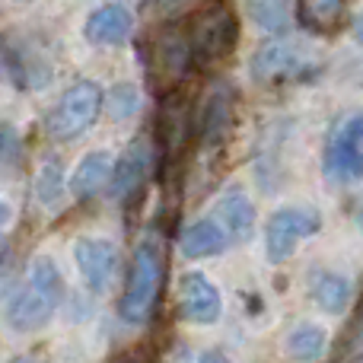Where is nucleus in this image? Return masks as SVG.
Masks as SVG:
<instances>
[{"label": "nucleus", "mask_w": 363, "mask_h": 363, "mask_svg": "<svg viewBox=\"0 0 363 363\" xmlns=\"http://www.w3.org/2000/svg\"><path fill=\"white\" fill-rule=\"evenodd\" d=\"M160 10H179V6H185L188 0H157Z\"/></svg>", "instance_id": "bb28decb"}, {"label": "nucleus", "mask_w": 363, "mask_h": 363, "mask_svg": "<svg viewBox=\"0 0 363 363\" xmlns=\"http://www.w3.org/2000/svg\"><path fill=\"white\" fill-rule=\"evenodd\" d=\"M121 363H150V360H147V357H140V354H134V357H125Z\"/></svg>", "instance_id": "c756f323"}, {"label": "nucleus", "mask_w": 363, "mask_h": 363, "mask_svg": "<svg viewBox=\"0 0 363 363\" xmlns=\"http://www.w3.org/2000/svg\"><path fill=\"white\" fill-rule=\"evenodd\" d=\"M67 188H64V166L57 157H45L42 166L35 172V198L42 201V207L55 211L57 204L64 201Z\"/></svg>", "instance_id": "412c9836"}, {"label": "nucleus", "mask_w": 363, "mask_h": 363, "mask_svg": "<svg viewBox=\"0 0 363 363\" xmlns=\"http://www.w3.org/2000/svg\"><path fill=\"white\" fill-rule=\"evenodd\" d=\"M325 345H328L325 328L313 325V322H303V325L287 332V338H284V354L294 363H315L325 354Z\"/></svg>", "instance_id": "aec40b11"}, {"label": "nucleus", "mask_w": 363, "mask_h": 363, "mask_svg": "<svg viewBox=\"0 0 363 363\" xmlns=\"http://www.w3.org/2000/svg\"><path fill=\"white\" fill-rule=\"evenodd\" d=\"M306 290L313 296V303L328 315H341L351 303V284L347 277L335 274V271H325V268H315L306 281Z\"/></svg>", "instance_id": "f3484780"}, {"label": "nucleus", "mask_w": 363, "mask_h": 363, "mask_svg": "<svg viewBox=\"0 0 363 363\" xmlns=\"http://www.w3.org/2000/svg\"><path fill=\"white\" fill-rule=\"evenodd\" d=\"M198 363H233L226 354H220V351H207V354H201V360Z\"/></svg>", "instance_id": "a878e982"}, {"label": "nucleus", "mask_w": 363, "mask_h": 363, "mask_svg": "<svg viewBox=\"0 0 363 363\" xmlns=\"http://www.w3.org/2000/svg\"><path fill=\"white\" fill-rule=\"evenodd\" d=\"M23 4H26V0H23Z\"/></svg>", "instance_id": "2f4dec72"}, {"label": "nucleus", "mask_w": 363, "mask_h": 363, "mask_svg": "<svg viewBox=\"0 0 363 363\" xmlns=\"http://www.w3.org/2000/svg\"><path fill=\"white\" fill-rule=\"evenodd\" d=\"M64 294V281L57 271L55 258L38 255L29 264V281L6 306V322L13 332H35L48 325L51 315L57 313V303Z\"/></svg>", "instance_id": "f257e3e1"}, {"label": "nucleus", "mask_w": 363, "mask_h": 363, "mask_svg": "<svg viewBox=\"0 0 363 363\" xmlns=\"http://www.w3.org/2000/svg\"><path fill=\"white\" fill-rule=\"evenodd\" d=\"M236 121V89L230 83H217L198 115V138L204 147H223Z\"/></svg>", "instance_id": "f8f14e48"}, {"label": "nucleus", "mask_w": 363, "mask_h": 363, "mask_svg": "<svg viewBox=\"0 0 363 363\" xmlns=\"http://www.w3.org/2000/svg\"><path fill=\"white\" fill-rule=\"evenodd\" d=\"M150 169H153V144L150 138L138 134L128 144V150L121 153V160L115 163L112 179H108V194L115 201H128L134 194H140L147 179H150Z\"/></svg>", "instance_id": "1a4fd4ad"}, {"label": "nucleus", "mask_w": 363, "mask_h": 363, "mask_svg": "<svg viewBox=\"0 0 363 363\" xmlns=\"http://www.w3.org/2000/svg\"><path fill=\"white\" fill-rule=\"evenodd\" d=\"M13 363H35V360H32V357H16Z\"/></svg>", "instance_id": "7c9ffc66"}, {"label": "nucleus", "mask_w": 363, "mask_h": 363, "mask_svg": "<svg viewBox=\"0 0 363 363\" xmlns=\"http://www.w3.org/2000/svg\"><path fill=\"white\" fill-rule=\"evenodd\" d=\"M249 16L255 19L264 32L281 35V32H287L290 23H294V6H290V0H249Z\"/></svg>", "instance_id": "4be33fe9"}, {"label": "nucleus", "mask_w": 363, "mask_h": 363, "mask_svg": "<svg viewBox=\"0 0 363 363\" xmlns=\"http://www.w3.org/2000/svg\"><path fill=\"white\" fill-rule=\"evenodd\" d=\"M296 19L315 35H332L345 23V0H300Z\"/></svg>", "instance_id": "6ab92c4d"}, {"label": "nucleus", "mask_w": 363, "mask_h": 363, "mask_svg": "<svg viewBox=\"0 0 363 363\" xmlns=\"http://www.w3.org/2000/svg\"><path fill=\"white\" fill-rule=\"evenodd\" d=\"M191 67V51H188V35L179 26H163L147 45V74L160 93H172L176 83Z\"/></svg>", "instance_id": "423d86ee"}, {"label": "nucleus", "mask_w": 363, "mask_h": 363, "mask_svg": "<svg viewBox=\"0 0 363 363\" xmlns=\"http://www.w3.org/2000/svg\"><path fill=\"white\" fill-rule=\"evenodd\" d=\"M134 32V16L121 4H102L89 13L83 35L93 45H121Z\"/></svg>", "instance_id": "4468645a"}, {"label": "nucleus", "mask_w": 363, "mask_h": 363, "mask_svg": "<svg viewBox=\"0 0 363 363\" xmlns=\"http://www.w3.org/2000/svg\"><path fill=\"white\" fill-rule=\"evenodd\" d=\"M252 80L258 86H284V83H303L322 70V61L313 55V48L296 42H264L252 55Z\"/></svg>", "instance_id": "7ed1b4c3"}, {"label": "nucleus", "mask_w": 363, "mask_h": 363, "mask_svg": "<svg viewBox=\"0 0 363 363\" xmlns=\"http://www.w3.org/2000/svg\"><path fill=\"white\" fill-rule=\"evenodd\" d=\"M19 153V134L13 125H0V169L10 166Z\"/></svg>", "instance_id": "b1692460"}, {"label": "nucleus", "mask_w": 363, "mask_h": 363, "mask_svg": "<svg viewBox=\"0 0 363 363\" xmlns=\"http://www.w3.org/2000/svg\"><path fill=\"white\" fill-rule=\"evenodd\" d=\"M179 313L191 325H213L223 313V296L201 271H188L179 281Z\"/></svg>", "instance_id": "9d476101"}, {"label": "nucleus", "mask_w": 363, "mask_h": 363, "mask_svg": "<svg viewBox=\"0 0 363 363\" xmlns=\"http://www.w3.org/2000/svg\"><path fill=\"white\" fill-rule=\"evenodd\" d=\"M99 112H102L99 83L80 80L57 99V106L48 112L45 128H48V134L55 140H74V138H80L83 131H89V128L96 125Z\"/></svg>", "instance_id": "39448f33"}, {"label": "nucleus", "mask_w": 363, "mask_h": 363, "mask_svg": "<svg viewBox=\"0 0 363 363\" xmlns=\"http://www.w3.org/2000/svg\"><path fill=\"white\" fill-rule=\"evenodd\" d=\"M138 102H140V93L134 83H118V86L108 89V99L102 96V106L108 108V115H112L115 121L131 118V115L138 112Z\"/></svg>", "instance_id": "5701e85b"}, {"label": "nucleus", "mask_w": 363, "mask_h": 363, "mask_svg": "<svg viewBox=\"0 0 363 363\" xmlns=\"http://www.w3.org/2000/svg\"><path fill=\"white\" fill-rule=\"evenodd\" d=\"M354 38H357V45L363 48V13L357 16V23H354Z\"/></svg>", "instance_id": "cd10ccee"}, {"label": "nucleus", "mask_w": 363, "mask_h": 363, "mask_svg": "<svg viewBox=\"0 0 363 363\" xmlns=\"http://www.w3.org/2000/svg\"><path fill=\"white\" fill-rule=\"evenodd\" d=\"M239 38L236 13L230 6H207L194 16L191 29H188V51H191V64L198 67H211V64L230 57Z\"/></svg>", "instance_id": "20e7f679"}, {"label": "nucleus", "mask_w": 363, "mask_h": 363, "mask_svg": "<svg viewBox=\"0 0 363 363\" xmlns=\"http://www.w3.org/2000/svg\"><path fill=\"white\" fill-rule=\"evenodd\" d=\"M347 360H363V315H360V322H357V328H354V338H351V345H347V354H345Z\"/></svg>", "instance_id": "393cba45"}, {"label": "nucleus", "mask_w": 363, "mask_h": 363, "mask_svg": "<svg viewBox=\"0 0 363 363\" xmlns=\"http://www.w3.org/2000/svg\"><path fill=\"white\" fill-rule=\"evenodd\" d=\"M115 160L108 150H93L77 163L74 176H70V194L77 201H86L93 194H99L102 188H108V179H112Z\"/></svg>", "instance_id": "dca6fc26"}, {"label": "nucleus", "mask_w": 363, "mask_h": 363, "mask_svg": "<svg viewBox=\"0 0 363 363\" xmlns=\"http://www.w3.org/2000/svg\"><path fill=\"white\" fill-rule=\"evenodd\" d=\"M322 230V217L313 211V207H277L268 220V230H264V255H268L271 264L287 262L296 252V242L315 236Z\"/></svg>", "instance_id": "0eeeda50"}, {"label": "nucleus", "mask_w": 363, "mask_h": 363, "mask_svg": "<svg viewBox=\"0 0 363 363\" xmlns=\"http://www.w3.org/2000/svg\"><path fill=\"white\" fill-rule=\"evenodd\" d=\"M213 217H217L213 223L226 233L230 242H249L255 236V220H258L255 204L239 185H230L220 194L217 204H213Z\"/></svg>", "instance_id": "ddd939ff"}, {"label": "nucleus", "mask_w": 363, "mask_h": 363, "mask_svg": "<svg viewBox=\"0 0 363 363\" xmlns=\"http://www.w3.org/2000/svg\"><path fill=\"white\" fill-rule=\"evenodd\" d=\"M163 277H166V249L160 245V239H144L131 255L125 294H121L118 303L121 319L131 322V325H144L160 300Z\"/></svg>", "instance_id": "f03ea898"}, {"label": "nucleus", "mask_w": 363, "mask_h": 363, "mask_svg": "<svg viewBox=\"0 0 363 363\" xmlns=\"http://www.w3.org/2000/svg\"><path fill=\"white\" fill-rule=\"evenodd\" d=\"M10 223V207L4 204V201H0V233H4V226Z\"/></svg>", "instance_id": "c85d7f7f"}, {"label": "nucleus", "mask_w": 363, "mask_h": 363, "mask_svg": "<svg viewBox=\"0 0 363 363\" xmlns=\"http://www.w3.org/2000/svg\"><path fill=\"white\" fill-rule=\"evenodd\" d=\"M191 131H194V121H191L188 99L169 93V99L163 102V112H160V144H163L166 157H176L182 147L188 144Z\"/></svg>", "instance_id": "2eb2a0df"}, {"label": "nucleus", "mask_w": 363, "mask_h": 363, "mask_svg": "<svg viewBox=\"0 0 363 363\" xmlns=\"http://www.w3.org/2000/svg\"><path fill=\"white\" fill-rule=\"evenodd\" d=\"M179 245L185 258H213L230 245V239L213 220H194V223H188L182 230Z\"/></svg>", "instance_id": "a211bd4d"}, {"label": "nucleus", "mask_w": 363, "mask_h": 363, "mask_svg": "<svg viewBox=\"0 0 363 363\" xmlns=\"http://www.w3.org/2000/svg\"><path fill=\"white\" fill-rule=\"evenodd\" d=\"M325 169L335 182H363V112L345 118L328 138Z\"/></svg>", "instance_id": "6e6552de"}, {"label": "nucleus", "mask_w": 363, "mask_h": 363, "mask_svg": "<svg viewBox=\"0 0 363 363\" xmlns=\"http://www.w3.org/2000/svg\"><path fill=\"white\" fill-rule=\"evenodd\" d=\"M74 262L80 268V277L93 294H106L115 281V271H118V249L108 239H77L74 245Z\"/></svg>", "instance_id": "9b49d317"}]
</instances>
